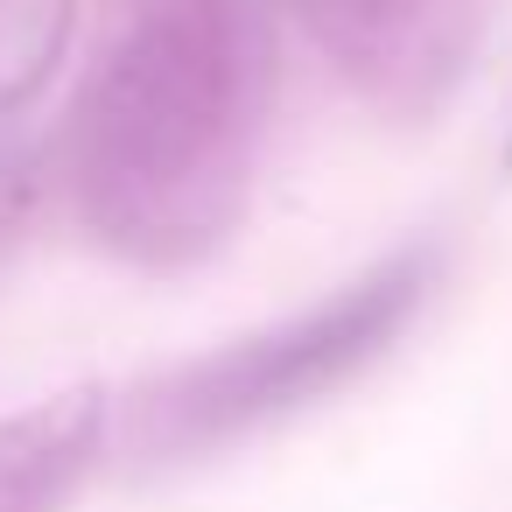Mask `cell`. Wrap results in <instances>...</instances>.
I'll list each match as a JSON object with an SVG mask.
<instances>
[{
	"mask_svg": "<svg viewBox=\"0 0 512 512\" xmlns=\"http://www.w3.org/2000/svg\"><path fill=\"white\" fill-rule=\"evenodd\" d=\"M442 274V246H400L379 267H365L358 281H344L337 295H323L316 309L267 323L253 337H232L190 365H169L162 379H148L127 400V456L162 470V463H197L211 449H232L239 435H260L267 421L337 393L344 379H358L428 302Z\"/></svg>",
	"mask_w": 512,
	"mask_h": 512,
	"instance_id": "2",
	"label": "cell"
},
{
	"mask_svg": "<svg viewBox=\"0 0 512 512\" xmlns=\"http://www.w3.org/2000/svg\"><path fill=\"white\" fill-rule=\"evenodd\" d=\"M113 400L106 386H64L0 421V512H71L106 463Z\"/></svg>",
	"mask_w": 512,
	"mask_h": 512,
	"instance_id": "4",
	"label": "cell"
},
{
	"mask_svg": "<svg viewBox=\"0 0 512 512\" xmlns=\"http://www.w3.org/2000/svg\"><path fill=\"white\" fill-rule=\"evenodd\" d=\"M323 64L393 120H428L477 64L491 0H274Z\"/></svg>",
	"mask_w": 512,
	"mask_h": 512,
	"instance_id": "3",
	"label": "cell"
},
{
	"mask_svg": "<svg viewBox=\"0 0 512 512\" xmlns=\"http://www.w3.org/2000/svg\"><path fill=\"white\" fill-rule=\"evenodd\" d=\"M71 29H78V0H0V127L22 120L50 92Z\"/></svg>",
	"mask_w": 512,
	"mask_h": 512,
	"instance_id": "5",
	"label": "cell"
},
{
	"mask_svg": "<svg viewBox=\"0 0 512 512\" xmlns=\"http://www.w3.org/2000/svg\"><path fill=\"white\" fill-rule=\"evenodd\" d=\"M267 106L274 0H148L57 134V183L127 267H197L246 218Z\"/></svg>",
	"mask_w": 512,
	"mask_h": 512,
	"instance_id": "1",
	"label": "cell"
},
{
	"mask_svg": "<svg viewBox=\"0 0 512 512\" xmlns=\"http://www.w3.org/2000/svg\"><path fill=\"white\" fill-rule=\"evenodd\" d=\"M505 169H512V127H505Z\"/></svg>",
	"mask_w": 512,
	"mask_h": 512,
	"instance_id": "7",
	"label": "cell"
},
{
	"mask_svg": "<svg viewBox=\"0 0 512 512\" xmlns=\"http://www.w3.org/2000/svg\"><path fill=\"white\" fill-rule=\"evenodd\" d=\"M50 183H57V148L43 155V148L22 141V134H0V260L29 239V225H36Z\"/></svg>",
	"mask_w": 512,
	"mask_h": 512,
	"instance_id": "6",
	"label": "cell"
}]
</instances>
